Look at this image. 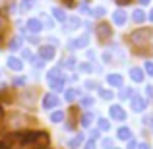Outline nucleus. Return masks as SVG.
Segmentation results:
<instances>
[{
  "instance_id": "obj_1",
  "label": "nucleus",
  "mask_w": 153,
  "mask_h": 149,
  "mask_svg": "<svg viewBox=\"0 0 153 149\" xmlns=\"http://www.w3.org/2000/svg\"><path fill=\"white\" fill-rule=\"evenodd\" d=\"M23 143H31V149H47L51 138L47 132H35V134H27L23 138Z\"/></svg>"
},
{
  "instance_id": "obj_2",
  "label": "nucleus",
  "mask_w": 153,
  "mask_h": 149,
  "mask_svg": "<svg viewBox=\"0 0 153 149\" xmlns=\"http://www.w3.org/2000/svg\"><path fill=\"white\" fill-rule=\"evenodd\" d=\"M130 37H132V43H134V45H143V43L149 41V37H151V29H149V27H142V29H136L134 33L130 35Z\"/></svg>"
},
{
  "instance_id": "obj_3",
  "label": "nucleus",
  "mask_w": 153,
  "mask_h": 149,
  "mask_svg": "<svg viewBox=\"0 0 153 149\" xmlns=\"http://www.w3.org/2000/svg\"><path fill=\"white\" fill-rule=\"evenodd\" d=\"M18 134H6L2 139H0V149H12L18 143Z\"/></svg>"
},
{
  "instance_id": "obj_4",
  "label": "nucleus",
  "mask_w": 153,
  "mask_h": 149,
  "mask_svg": "<svg viewBox=\"0 0 153 149\" xmlns=\"http://www.w3.org/2000/svg\"><path fill=\"white\" fill-rule=\"evenodd\" d=\"M95 31H97V37L101 39V41H105V39H108V37H111V33H112V31H111V25H108V23H105V21H101V23H99V25H97V29H95Z\"/></svg>"
},
{
  "instance_id": "obj_5",
  "label": "nucleus",
  "mask_w": 153,
  "mask_h": 149,
  "mask_svg": "<svg viewBox=\"0 0 153 149\" xmlns=\"http://www.w3.org/2000/svg\"><path fill=\"white\" fill-rule=\"evenodd\" d=\"M58 103H60V99L56 97L54 93H47L45 97H43V108H47V110H49V108H54Z\"/></svg>"
},
{
  "instance_id": "obj_6",
  "label": "nucleus",
  "mask_w": 153,
  "mask_h": 149,
  "mask_svg": "<svg viewBox=\"0 0 153 149\" xmlns=\"http://www.w3.org/2000/svg\"><path fill=\"white\" fill-rule=\"evenodd\" d=\"M39 54H41V60H52L54 58V47L41 45L39 47Z\"/></svg>"
},
{
  "instance_id": "obj_7",
  "label": "nucleus",
  "mask_w": 153,
  "mask_h": 149,
  "mask_svg": "<svg viewBox=\"0 0 153 149\" xmlns=\"http://www.w3.org/2000/svg\"><path fill=\"white\" fill-rule=\"evenodd\" d=\"M108 112H111V118H114V120H126V112H124V108L118 107V105H112Z\"/></svg>"
},
{
  "instance_id": "obj_8",
  "label": "nucleus",
  "mask_w": 153,
  "mask_h": 149,
  "mask_svg": "<svg viewBox=\"0 0 153 149\" xmlns=\"http://www.w3.org/2000/svg\"><path fill=\"white\" fill-rule=\"evenodd\" d=\"M146 107H147V99H143V97H134L132 99V108H134L136 112H143Z\"/></svg>"
},
{
  "instance_id": "obj_9",
  "label": "nucleus",
  "mask_w": 153,
  "mask_h": 149,
  "mask_svg": "<svg viewBox=\"0 0 153 149\" xmlns=\"http://www.w3.org/2000/svg\"><path fill=\"white\" fill-rule=\"evenodd\" d=\"M6 64H8V68H10V70H14V72H22V70H23L22 58H16V56H10Z\"/></svg>"
},
{
  "instance_id": "obj_10",
  "label": "nucleus",
  "mask_w": 153,
  "mask_h": 149,
  "mask_svg": "<svg viewBox=\"0 0 153 149\" xmlns=\"http://www.w3.org/2000/svg\"><path fill=\"white\" fill-rule=\"evenodd\" d=\"M41 29H43V23H41V19L33 18V19H29V21H27V31H31V33H39Z\"/></svg>"
},
{
  "instance_id": "obj_11",
  "label": "nucleus",
  "mask_w": 153,
  "mask_h": 149,
  "mask_svg": "<svg viewBox=\"0 0 153 149\" xmlns=\"http://www.w3.org/2000/svg\"><path fill=\"white\" fill-rule=\"evenodd\" d=\"M126 19H128V16H126V12H124V10H116L114 14H112V21H114L116 25H124Z\"/></svg>"
},
{
  "instance_id": "obj_12",
  "label": "nucleus",
  "mask_w": 153,
  "mask_h": 149,
  "mask_svg": "<svg viewBox=\"0 0 153 149\" xmlns=\"http://www.w3.org/2000/svg\"><path fill=\"white\" fill-rule=\"evenodd\" d=\"M107 82L111 83L112 87H120V85H122V76H120V74H108Z\"/></svg>"
},
{
  "instance_id": "obj_13",
  "label": "nucleus",
  "mask_w": 153,
  "mask_h": 149,
  "mask_svg": "<svg viewBox=\"0 0 153 149\" xmlns=\"http://www.w3.org/2000/svg\"><path fill=\"white\" fill-rule=\"evenodd\" d=\"M82 143H83V134H78L76 138H72L70 142H68V147H70V149H78Z\"/></svg>"
},
{
  "instance_id": "obj_14",
  "label": "nucleus",
  "mask_w": 153,
  "mask_h": 149,
  "mask_svg": "<svg viewBox=\"0 0 153 149\" xmlns=\"http://www.w3.org/2000/svg\"><path fill=\"white\" fill-rule=\"evenodd\" d=\"M130 78L134 79V82L142 83V82H143V72L140 70V68H132V70H130Z\"/></svg>"
},
{
  "instance_id": "obj_15",
  "label": "nucleus",
  "mask_w": 153,
  "mask_h": 149,
  "mask_svg": "<svg viewBox=\"0 0 153 149\" xmlns=\"http://www.w3.org/2000/svg\"><path fill=\"white\" fill-rule=\"evenodd\" d=\"M87 45H89V37H87V35H83V37L76 39V41L72 43V47H76V49H83V47H87Z\"/></svg>"
},
{
  "instance_id": "obj_16",
  "label": "nucleus",
  "mask_w": 153,
  "mask_h": 149,
  "mask_svg": "<svg viewBox=\"0 0 153 149\" xmlns=\"http://www.w3.org/2000/svg\"><path fill=\"white\" fill-rule=\"evenodd\" d=\"M130 138H132L130 128H126V126L118 128V139H128V142H130Z\"/></svg>"
},
{
  "instance_id": "obj_17",
  "label": "nucleus",
  "mask_w": 153,
  "mask_h": 149,
  "mask_svg": "<svg viewBox=\"0 0 153 149\" xmlns=\"http://www.w3.org/2000/svg\"><path fill=\"white\" fill-rule=\"evenodd\" d=\"M52 16H54L58 21H66V12L62 8H52Z\"/></svg>"
},
{
  "instance_id": "obj_18",
  "label": "nucleus",
  "mask_w": 153,
  "mask_h": 149,
  "mask_svg": "<svg viewBox=\"0 0 153 149\" xmlns=\"http://www.w3.org/2000/svg\"><path fill=\"white\" fill-rule=\"evenodd\" d=\"M93 116H95L93 112H83V116H82V126L87 128L91 122H93Z\"/></svg>"
},
{
  "instance_id": "obj_19",
  "label": "nucleus",
  "mask_w": 153,
  "mask_h": 149,
  "mask_svg": "<svg viewBox=\"0 0 153 149\" xmlns=\"http://www.w3.org/2000/svg\"><path fill=\"white\" fill-rule=\"evenodd\" d=\"M47 79L49 82H54V79H60V68H52V70L47 74Z\"/></svg>"
},
{
  "instance_id": "obj_20",
  "label": "nucleus",
  "mask_w": 153,
  "mask_h": 149,
  "mask_svg": "<svg viewBox=\"0 0 153 149\" xmlns=\"http://www.w3.org/2000/svg\"><path fill=\"white\" fill-rule=\"evenodd\" d=\"M51 83V87L54 91H62L64 89V78H60V79H54V82H49Z\"/></svg>"
},
{
  "instance_id": "obj_21",
  "label": "nucleus",
  "mask_w": 153,
  "mask_h": 149,
  "mask_svg": "<svg viewBox=\"0 0 153 149\" xmlns=\"http://www.w3.org/2000/svg\"><path fill=\"white\" fill-rule=\"evenodd\" d=\"M132 19H134V21H138V23H142L143 19H146V14H143L142 10H134V14H132Z\"/></svg>"
},
{
  "instance_id": "obj_22",
  "label": "nucleus",
  "mask_w": 153,
  "mask_h": 149,
  "mask_svg": "<svg viewBox=\"0 0 153 149\" xmlns=\"http://www.w3.org/2000/svg\"><path fill=\"white\" fill-rule=\"evenodd\" d=\"M97 126H99V130H103V132H107V130H111V122H108L107 118H99V122H97Z\"/></svg>"
},
{
  "instance_id": "obj_23",
  "label": "nucleus",
  "mask_w": 153,
  "mask_h": 149,
  "mask_svg": "<svg viewBox=\"0 0 153 149\" xmlns=\"http://www.w3.org/2000/svg\"><path fill=\"white\" fill-rule=\"evenodd\" d=\"M31 6H33V0H22V2H19V10L22 12H29Z\"/></svg>"
},
{
  "instance_id": "obj_24",
  "label": "nucleus",
  "mask_w": 153,
  "mask_h": 149,
  "mask_svg": "<svg viewBox=\"0 0 153 149\" xmlns=\"http://www.w3.org/2000/svg\"><path fill=\"white\" fill-rule=\"evenodd\" d=\"M76 97H78V91H76V89H66V93H64V99H66V101L72 103V101H76Z\"/></svg>"
},
{
  "instance_id": "obj_25",
  "label": "nucleus",
  "mask_w": 153,
  "mask_h": 149,
  "mask_svg": "<svg viewBox=\"0 0 153 149\" xmlns=\"http://www.w3.org/2000/svg\"><path fill=\"white\" fill-rule=\"evenodd\" d=\"M51 120H52V122H62V120H64V112L62 110H54L51 114Z\"/></svg>"
},
{
  "instance_id": "obj_26",
  "label": "nucleus",
  "mask_w": 153,
  "mask_h": 149,
  "mask_svg": "<svg viewBox=\"0 0 153 149\" xmlns=\"http://www.w3.org/2000/svg\"><path fill=\"white\" fill-rule=\"evenodd\" d=\"M91 70H93V68H91V64H89V62H83V64H79V72H83V74H89Z\"/></svg>"
},
{
  "instance_id": "obj_27",
  "label": "nucleus",
  "mask_w": 153,
  "mask_h": 149,
  "mask_svg": "<svg viewBox=\"0 0 153 149\" xmlns=\"http://www.w3.org/2000/svg\"><path fill=\"white\" fill-rule=\"evenodd\" d=\"M99 95H101V99H112V91H108V89H99Z\"/></svg>"
},
{
  "instance_id": "obj_28",
  "label": "nucleus",
  "mask_w": 153,
  "mask_h": 149,
  "mask_svg": "<svg viewBox=\"0 0 153 149\" xmlns=\"http://www.w3.org/2000/svg\"><path fill=\"white\" fill-rule=\"evenodd\" d=\"M22 43H23V41H22V39H19V37H16V39H14V41H12V43H10V49H12V50H16V49H19V47H22Z\"/></svg>"
},
{
  "instance_id": "obj_29",
  "label": "nucleus",
  "mask_w": 153,
  "mask_h": 149,
  "mask_svg": "<svg viewBox=\"0 0 153 149\" xmlns=\"http://www.w3.org/2000/svg\"><path fill=\"white\" fill-rule=\"evenodd\" d=\"M82 105H83V107H91V105H93V97H83Z\"/></svg>"
},
{
  "instance_id": "obj_30",
  "label": "nucleus",
  "mask_w": 153,
  "mask_h": 149,
  "mask_svg": "<svg viewBox=\"0 0 153 149\" xmlns=\"http://www.w3.org/2000/svg\"><path fill=\"white\" fill-rule=\"evenodd\" d=\"M78 25H79V19H78V18H72V19H70V29H76Z\"/></svg>"
},
{
  "instance_id": "obj_31",
  "label": "nucleus",
  "mask_w": 153,
  "mask_h": 149,
  "mask_svg": "<svg viewBox=\"0 0 153 149\" xmlns=\"http://www.w3.org/2000/svg\"><path fill=\"white\" fill-rule=\"evenodd\" d=\"M143 68H146V72L149 76H153V62H146V66H143Z\"/></svg>"
},
{
  "instance_id": "obj_32",
  "label": "nucleus",
  "mask_w": 153,
  "mask_h": 149,
  "mask_svg": "<svg viewBox=\"0 0 153 149\" xmlns=\"http://www.w3.org/2000/svg\"><path fill=\"white\" fill-rule=\"evenodd\" d=\"M93 14L97 16V18H101V16H105V8H95V10H93Z\"/></svg>"
},
{
  "instance_id": "obj_33",
  "label": "nucleus",
  "mask_w": 153,
  "mask_h": 149,
  "mask_svg": "<svg viewBox=\"0 0 153 149\" xmlns=\"http://www.w3.org/2000/svg\"><path fill=\"white\" fill-rule=\"evenodd\" d=\"M111 145H112V142H111L108 138H107V139H103V147H105V149H112Z\"/></svg>"
},
{
  "instance_id": "obj_34",
  "label": "nucleus",
  "mask_w": 153,
  "mask_h": 149,
  "mask_svg": "<svg viewBox=\"0 0 153 149\" xmlns=\"http://www.w3.org/2000/svg\"><path fill=\"white\" fill-rule=\"evenodd\" d=\"M85 149H95V139H89V142L85 143Z\"/></svg>"
},
{
  "instance_id": "obj_35",
  "label": "nucleus",
  "mask_w": 153,
  "mask_h": 149,
  "mask_svg": "<svg viewBox=\"0 0 153 149\" xmlns=\"http://www.w3.org/2000/svg\"><path fill=\"white\" fill-rule=\"evenodd\" d=\"M14 83H16V85H23V83H25V78H16Z\"/></svg>"
},
{
  "instance_id": "obj_36",
  "label": "nucleus",
  "mask_w": 153,
  "mask_h": 149,
  "mask_svg": "<svg viewBox=\"0 0 153 149\" xmlns=\"http://www.w3.org/2000/svg\"><path fill=\"white\" fill-rule=\"evenodd\" d=\"M136 147H138L136 139H130V142H128V149H136Z\"/></svg>"
},
{
  "instance_id": "obj_37",
  "label": "nucleus",
  "mask_w": 153,
  "mask_h": 149,
  "mask_svg": "<svg viewBox=\"0 0 153 149\" xmlns=\"http://www.w3.org/2000/svg\"><path fill=\"white\" fill-rule=\"evenodd\" d=\"M2 124H4V110H2V107H0V130H2Z\"/></svg>"
},
{
  "instance_id": "obj_38",
  "label": "nucleus",
  "mask_w": 153,
  "mask_h": 149,
  "mask_svg": "<svg viewBox=\"0 0 153 149\" xmlns=\"http://www.w3.org/2000/svg\"><path fill=\"white\" fill-rule=\"evenodd\" d=\"M130 95H132V89H124V91H122V97H124V99L130 97Z\"/></svg>"
},
{
  "instance_id": "obj_39",
  "label": "nucleus",
  "mask_w": 153,
  "mask_h": 149,
  "mask_svg": "<svg viewBox=\"0 0 153 149\" xmlns=\"http://www.w3.org/2000/svg\"><path fill=\"white\" fill-rule=\"evenodd\" d=\"M31 62H33L37 68H41V66H43V60H33V58H31Z\"/></svg>"
},
{
  "instance_id": "obj_40",
  "label": "nucleus",
  "mask_w": 153,
  "mask_h": 149,
  "mask_svg": "<svg viewBox=\"0 0 153 149\" xmlns=\"http://www.w3.org/2000/svg\"><path fill=\"white\" fill-rule=\"evenodd\" d=\"M128 2H130V0H116V4H120V6H126Z\"/></svg>"
},
{
  "instance_id": "obj_41",
  "label": "nucleus",
  "mask_w": 153,
  "mask_h": 149,
  "mask_svg": "<svg viewBox=\"0 0 153 149\" xmlns=\"http://www.w3.org/2000/svg\"><path fill=\"white\" fill-rule=\"evenodd\" d=\"M29 41H31V43H35V45H37V43H39V37H35V35H33V37H29Z\"/></svg>"
},
{
  "instance_id": "obj_42",
  "label": "nucleus",
  "mask_w": 153,
  "mask_h": 149,
  "mask_svg": "<svg viewBox=\"0 0 153 149\" xmlns=\"http://www.w3.org/2000/svg\"><path fill=\"white\" fill-rule=\"evenodd\" d=\"M85 87H89V89H93V87H95V83H93V82H85Z\"/></svg>"
},
{
  "instance_id": "obj_43",
  "label": "nucleus",
  "mask_w": 153,
  "mask_h": 149,
  "mask_svg": "<svg viewBox=\"0 0 153 149\" xmlns=\"http://www.w3.org/2000/svg\"><path fill=\"white\" fill-rule=\"evenodd\" d=\"M82 12H83V14H89V8H87L85 4H83V6H82Z\"/></svg>"
},
{
  "instance_id": "obj_44",
  "label": "nucleus",
  "mask_w": 153,
  "mask_h": 149,
  "mask_svg": "<svg viewBox=\"0 0 153 149\" xmlns=\"http://www.w3.org/2000/svg\"><path fill=\"white\" fill-rule=\"evenodd\" d=\"M66 66H74V58H68L66 60Z\"/></svg>"
},
{
  "instance_id": "obj_45",
  "label": "nucleus",
  "mask_w": 153,
  "mask_h": 149,
  "mask_svg": "<svg viewBox=\"0 0 153 149\" xmlns=\"http://www.w3.org/2000/svg\"><path fill=\"white\" fill-rule=\"evenodd\" d=\"M138 149H149V145H147V143H142V145H140Z\"/></svg>"
},
{
  "instance_id": "obj_46",
  "label": "nucleus",
  "mask_w": 153,
  "mask_h": 149,
  "mask_svg": "<svg viewBox=\"0 0 153 149\" xmlns=\"http://www.w3.org/2000/svg\"><path fill=\"white\" fill-rule=\"evenodd\" d=\"M149 2H151V0H140V4H143V6H147Z\"/></svg>"
},
{
  "instance_id": "obj_47",
  "label": "nucleus",
  "mask_w": 153,
  "mask_h": 149,
  "mask_svg": "<svg viewBox=\"0 0 153 149\" xmlns=\"http://www.w3.org/2000/svg\"><path fill=\"white\" fill-rule=\"evenodd\" d=\"M149 21H153V8H151V12H149Z\"/></svg>"
}]
</instances>
